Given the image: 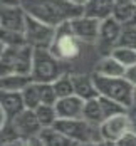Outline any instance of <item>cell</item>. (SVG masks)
Instances as JSON below:
<instances>
[{
  "mask_svg": "<svg viewBox=\"0 0 136 146\" xmlns=\"http://www.w3.org/2000/svg\"><path fill=\"white\" fill-rule=\"evenodd\" d=\"M114 7H116L114 0H89L84 7V15L103 22L106 19L113 17Z\"/></svg>",
  "mask_w": 136,
  "mask_h": 146,
  "instance_id": "9a60e30c",
  "label": "cell"
},
{
  "mask_svg": "<svg viewBox=\"0 0 136 146\" xmlns=\"http://www.w3.org/2000/svg\"><path fill=\"white\" fill-rule=\"evenodd\" d=\"M39 139L42 146H79L77 143H74L71 138H67L64 133H60L56 128H45L40 131Z\"/></svg>",
  "mask_w": 136,
  "mask_h": 146,
  "instance_id": "ac0fdd59",
  "label": "cell"
},
{
  "mask_svg": "<svg viewBox=\"0 0 136 146\" xmlns=\"http://www.w3.org/2000/svg\"><path fill=\"white\" fill-rule=\"evenodd\" d=\"M107 146H116V143H107Z\"/></svg>",
  "mask_w": 136,
  "mask_h": 146,
  "instance_id": "74e56055",
  "label": "cell"
},
{
  "mask_svg": "<svg viewBox=\"0 0 136 146\" xmlns=\"http://www.w3.org/2000/svg\"><path fill=\"white\" fill-rule=\"evenodd\" d=\"M133 3H135V5H136V0H133Z\"/></svg>",
  "mask_w": 136,
  "mask_h": 146,
  "instance_id": "f35d334b",
  "label": "cell"
},
{
  "mask_svg": "<svg viewBox=\"0 0 136 146\" xmlns=\"http://www.w3.org/2000/svg\"><path fill=\"white\" fill-rule=\"evenodd\" d=\"M2 146H42L39 138H30V139H19L12 145H2Z\"/></svg>",
  "mask_w": 136,
  "mask_h": 146,
  "instance_id": "f1b7e54d",
  "label": "cell"
},
{
  "mask_svg": "<svg viewBox=\"0 0 136 146\" xmlns=\"http://www.w3.org/2000/svg\"><path fill=\"white\" fill-rule=\"evenodd\" d=\"M109 54L116 59L118 62H121L124 67H131V66L136 64V49L124 47V45H116Z\"/></svg>",
  "mask_w": 136,
  "mask_h": 146,
  "instance_id": "7402d4cb",
  "label": "cell"
},
{
  "mask_svg": "<svg viewBox=\"0 0 136 146\" xmlns=\"http://www.w3.org/2000/svg\"><path fill=\"white\" fill-rule=\"evenodd\" d=\"M116 3H128V2H133V0H114Z\"/></svg>",
  "mask_w": 136,
  "mask_h": 146,
  "instance_id": "e575fe53",
  "label": "cell"
},
{
  "mask_svg": "<svg viewBox=\"0 0 136 146\" xmlns=\"http://www.w3.org/2000/svg\"><path fill=\"white\" fill-rule=\"evenodd\" d=\"M22 98L25 102V108L35 111L39 106H42V96H40V84L39 82H32L22 91Z\"/></svg>",
  "mask_w": 136,
  "mask_h": 146,
  "instance_id": "ffe728a7",
  "label": "cell"
},
{
  "mask_svg": "<svg viewBox=\"0 0 136 146\" xmlns=\"http://www.w3.org/2000/svg\"><path fill=\"white\" fill-rule=\"evenodd\" d=\"M133 108H136V88H135V98H133Z\"/></svg>",
  "mask_w": 136,
  "mask_h": 146,
  "instance_id": "8d00e7d4",
  "label": "cell"
},
{
  "mask_svg": "<svg viewBox=\"0 0 136 146\" xmlns=\"http://www.w3.org/2000/svg\"><path fill=\"white\" fill-rule=\"evenodd\" d=\"M25 102L22 98V92H7V91H0V111L12 121L19 116L20 113H24Z\"/></svg>",
  "mask_w": 136,
  "mask_h": 146,
  "instance_id": "7c38bea8",
  "label": "cell"
},
{
  "mask_svg": "<svg viewBox=\"0 0 136 146\" xmlns=\"http://www.w3.org/2000/svg\"><path fill=\"white\" fill-rule=\"evenodd\" d=\"M54 91L57 94V98H67V96H74V82H72V74L66 72L62 74L57 81L52 82Z\"/></svg>",
  "mask_w": 136,
  "mask_h": 146,
  "instance_id": "603a6c76",
  "label": "cell"
},
{
  "mask_svg": "<svg viewBox=\"0 0 136 146\" xmlns=\"http://www.w3.org/2000/svg\"><path fill=\"white\" fill-rule=\"evenodd\" d=\"M99 129H101V138L104 139L106 143H116L121 136H124L128 131H131V116H129V111L103 121V124L99 126Z\"/></svg>",
  "mask_w": 136,
  "mask_h": 146,
  "instance_id": "52a82bcc",
  "label": "cell"
},
{
  "mask_svg": "<svg viewBox=\"0 0 136 146\" xmlns=\"http://www.w3.org/2000/svg\"><path fill=\"white\" fill-rule=\"evenodd\" d=\"M128 25H136V12H135V17H133V20H131V24H128Z\"/></svg>",
  "mask_w": 136,
  "mask_h": 146,
  "instance_id": "d590c367",
  "label": "cell"
},
{
  "mask_svg": "<svg viewBox=\"0 0 136 146\" xmlns=\"http://www.w3.org/2000/svg\"><path fill=\"white\" fill-rule=\"evenodd\" d=\"M116 146H136V133L131 129L116 141Z\"/></svg>",
  "mask_w": 136,
  "mask_h": 146,
  "instance_id": "83f0119b",
  "label": "cell"
},
{
  "mask_svg": "<svg viewBox=\"0 0 136 146\" xmlns=\"http://www.w3.org/2000/svg\"><path fill=\"white\" fill-rule=\"evenodd\" d=\"M32 82H34L32 76H24V74H3L0 77V91L22 92Z\"/></svg>",
  "mask_w": 136,
  "mask_h": 146,
  "instance_id": "e0dca14e",
  "label": "cell"
},
{
  "mask_svg": "<svg viewBox=\"0 0 136 146\" xmlns=\"http://www.w3.org/2000/svg\"><path fill=\"white\" fill-rule=\"evenodd\" d=\"M81 40L74 35V32L71 30L69 24H64L57 27L56 32V39L52 42V47L49 49L56 57L66 62V60H74L81 54Z\"/></svg>",
  "mask_w": 136,
  "mask_h": 146,
  "instance_id": "5b68a950",
  "label": "cell"
},
{
  "mask_svg": "<svg viewBox=\"0 0 136 146\" xmlns=\"http://www.w3.org/2000/svg\"><path fill=\"white\" fill-rule=\"evenodd\" d=\"M27 19H29V15L22 9V5H19V7H2L0 9L2 30L22 32L24 34L25 25H27Z\"/></svg>",
  "mask_w": 136,
  "mask_h": 146,
  "instance_id": "30bf717a",
  "label": "cell"
},
{
  "mask_svg": "<svg viewBox=\"0 0 136 146\" xmlns=\"http://www.w3.org/2000/svg\"><path fill=\"white\" fill-rule=\"evenodd\" d=\"M82 119L89 121V123H92V124H98V126L103 124V121H104V114H103V108H101L99 98H96V99H89V101L84 102Z\"/></svg>",
  "mask_w": 136,
  "mask_h": 146,
  "instance_id": "d6986e66",
  "label": "cell"
},
{
  "mask_svg": "<svg viewBox=\"0 0 136 146\" xmlns=\"http://www.w3.org/2000/svg\"><path fill=\"white\" fill-rule=\"evenodd\" d=\"M124 79L136 88V64L131 66V67H126V72H124Z\"/></svg>",
  "mask_w": 136,
  "mask_h": 146,
  "instance_id": "f546056e",
  "label": "cell"
},
{
  "mask_svg": "<svg viewBox=\"0 0 136 146\" xmlns=\"http://www.w3.org/2000/svg\"><path fill=\"white\" fill-rule=\"evenodd\" d=\"M69 2H72L74 5H77V7H81V9H84V7H86V3H88L89 0H69Z\"/></svg>",
  "mask_w": 136,
  "mask_h": 146,
  "instance_id": "836d02e7",
  "label": "cell"
},
{
  "mask_svg": "<svg viewBox=\"0 0 136 146\" xmlns=\"http://www.w3.org/2000/svg\"><path fill=\"white\" fill-rule=\"evenodd\" d=\"M129 116H131V129L136 133V108L129 109Z\"/></svg>",
  "mask_w": 136,
  "mask_h": 146,
  "instance_id": "1f68e13d",
  "label": "cell"
},
{
  "mask_svg": "<svg viewBox=\"0 0 136 146\" xmlns=\"http://www.w3.org/2000/svg\"><path fill=\"white\" fill-rule=\"evenodd\" d=\"M2 7H19L20 0H0Z\"/></svg>",
  "mask_w": 136,
  "mask_h": 146,
  "instance_id": "4dcf8cb0",
  "label": "cell"
},
{
  "mask_svg": "<svg viewBox=\"0 0 136 146\" xmlns=\"http://www.w3.org/2000/svg\"><path fill=\"white\" fill-rule=\"evenodd\" d=\"M118 45H124V47L136 49V25H124Z\"/></svg>",
  "mask_w": 136,
  "mask_h": 146,
  "instance_id": "4316f807",
  "label": "cell"
},
{
  "mask_svg": "<svg viewBox=\"0 0 136 146\" xmlns=\"http://www.w3.org/2000/svg\"><path fill=\"white\" fill-rule=\"evenodd\" d=\"M64 62L59 60L50 50H34V66H32V79L34 82L52 84L57 81L66 69Z\"/></svg>",
  "mask_w": 136,
  "mask_h": 146,
  "instance_id": "3957f363",
  "label": "cell"
},
{
  "mask_svg": "<svg viewBox=\"0 0 136 146\" xmlns=\"http://www.w3.org/2000/svg\"><path fill=\"white\" fill-rule=\"evenodd\" d=\"M12 126L15 128V131L19 133V136L22 139H30V138H39L40 131L44 129L37 119L35 111L32 109H25L24 113H20L19 116L10 121Z\"/></svg>",
  "mask_w": 136,
  "mask_h": 146,
  "instance_id": "9c48e42d",
  "label": "cell"
},
{
  "mask_svg": "<svg viewBox=\"0 0 136 146\" xmlns=\"http://www.w3.org/2000/svg\"><path fill=\"white\" fill-rule=\"evenodd\" d=\"M124 72H126V67L121 62H118L111 54L103 57L94 67V74L103 77H124Z\"/></svg>",
  "mask_w": 136,
  "mask_h": 146,
  "instance_id": "2e32d148",
  "label": "cell"
},
{
  "mask_svg": "<svg viewBox=\"0 0 136 146\" xmlns=\"http://www.w3.org/2000/svg\"><path fill=\"white\" fill-rule=\"evenodd\" d=\"M99 102H101V108H103V114H104V121L109 119L113 116H118V114H123V113H128L129 109L124 108L123 104L113 101L109 98H104V96H99Z\"/></svg>",
  "mask_w": 136,
  "mask_h": 146,
  "instance_id": "d4e9b609",
  "label": "cell"
},
{
  "mask_svg": "<svg viewBox=\"0 0 136 146\" xmlns=\"http://www.w3.org/2000/svg\"><path fill=\"white\" fill-rule=\"evenodd\" d=\"M79 146H107V143H106V141H91V143L79 145Z\"/></svg>",
  "mask_w": 136,
  "mask_h": 146,
  "instance_id": "d6a6232c",
  "label": "cell"
},
{
  "mask_svg": "<svg viewBox=\"0 0 136 146\" xmlns=\"http://www.w3.org/2000/svg\"><path fill=\"white\" fill-rule=\"evenodd\" d=\"M96 88L99 91V96L109 98L113 101L123 104L124 108H133V98H135V86H131L124 77H103L92 72Z\"/></svg>",
  "mask_w": 136,
  "mask_h": 146,
  "instance_id": "7a4b0ae2",
  "label": "cell"
},
{
  "mask_svg": "<svg viewBox=\"0 0 136 146\" xmlns=\"http://www.w3.org/2000/svg\"><path fill=\"white\" fill-rule=\"evenodd\" d=\"M135 12H136V5L133 2H128V3H116L114 7V12H113V17L123 24V25H128L131 24L133 17H135Z\"/></svg>",
  "mask_w": 136,
  "mask_h": 146,
  "instance_id": "cb8c5ba5",
  "label": "cell"
},
{
  "mask_svg": "<svg viewBox=\"0 0 136 146\" xmlns=\"http://www.w3.org/2000/svg\"><path fill=\"white\" fill-rule=\"evenodd\" d=\"M71 30L81 42H98L99 40V32H101V20H96L88 15H79L74 20L69 22Z\"/></svg>",
  "mask_w": 136,
  "mask_h": 146,
  "instance_id": "ba28073f",
  "label": "cell"
},
{
  "mask_svg": "<svg viewBox=\"0 0 136 146\" xmlns=\"http://www.w3.org/2000/svg\"><path fill=\"white\" fill-rule=\"evenodd\" d=\"M35 114H37V119H39V123L44 129L45 128H54L56 123L59 121L56 106H39L35 109Z\"/></svg>",
  "mask_w": 136,
  "mask_h": 146,
  "instance_id": "44dd1931",
  "label": "cell"
},
{
  "mask_svg": "<svg viewBox=\"0 0 136 146\" xmlns=\"http://www.w3.org/2000/svg\"><path fill=\"white\" fill-rule=\"evenodd\" d=\"M20 5L29 17L56 29L84 14V9L69 0H20Z\"/></svg>",
  "mask_w": 136,
  "mask_h": 146,
  "instance_id": "6da1fadb",
  "label": "cell"
},
{
  "mask_svg": "<svg viewBox=\"0 0 136 146\" xmlns=\"http://www.w3.org/2000/svg\"><path fill=\"white\" fill-rule=\"evenodd\" d=\"M124 25L119 24L114 17H109L101 22V32H99V42H103L104 45H109V52L118 45L123 34Z\"/></svg>",
  "mask_w": 136,
  "mask_h": 146,
  "instance_id": "5bb4252c",
  "label": "cell"
},
{
  "mask_svg": "<svg viewBox=\"0 0 136 146\" xmlns=\"http://www.w3.org/2000/svg\"><path fill=\"white\" fill-rule=\"evenodd\" d=\"M2 47H22L27 45L25 35L22 32H10V30H2Z\"/></svg>",
  "mask_w": 136,
  "mask_h": 146,
  "instance_id": "484cf974",
  "label": "cell"
},
{
  "mask_svg": "<svg viewBox=\"0 0 136 146\" xmlns=\"http://www.w3.org/2000/svg\"><path fill=\"white\" fill-rule=\"evenodd\" d=\"M72 82H74V94L82 101L99 98V91L96 88L92 74H72Z\"/></svg>",
  "mask_w": 136,
  "mask_h": 146,
  "instance_id": "4fadbf2b",
  "label": "cell"
},
{
  "mask_svg": "<svg viewBox=\"0 0 136 146\" xmlns=\"http://www.w3.org/2000/svg\"><path fill=\"white\" fill-rule=\"evenodd\" d=\"M56 32H57L56 27H50L40 20L29 17L24 35H25L27 45H30L34 50H49L56 39Z\"/></svg>",
  "mask_w": 136,
  "mask_h": 146,
  "instance_id": "8992f818",
  "label": "cell"
},
{
  "mask_svg": "<svg viewBox=\"0 0 136 146\" xmlns=\"http://www.w3.org/2000/svg\"><path fill=\"white\" fill-rule=\"evenodd\" d=\"M84 102L77 96H67V98H60L56 102V111L59 119H81L84 113Z\"/></svg>",
  "mask_w": 136,
  "mask_h": 146,
  "instance_id": "8fae6325",
  "label": "cell"
},
{
  "mask_svg": "<svg viewBox=\"0 0 136 146\" xmlns=\"http://www.w3.org/2000/svg\"><path fill=\"white\" fill-rule=\"evenodd\" d=\"M56 129L64 133L77 145H86L91 141H104L101 138V129L98 124H92L86 119H59L54 126Z\"/></svg>",
  "mask_w": 136,
  "mask_h": 146,
  "instance_id": "277c9868",
  "label": "cell"
}]
</instances>
